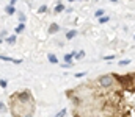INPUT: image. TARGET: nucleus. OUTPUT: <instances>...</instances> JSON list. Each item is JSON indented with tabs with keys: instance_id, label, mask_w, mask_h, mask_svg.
Wrapping results in <instances>:
<instances>
[{
	"instance_id": "13",
	"label": "nucleus",
	"mask_w": 135,
	"mask_h": 117,
	"mask_svg": "<svg viewBox=\"0 0 135 117\" xmlns=\"http://www.w3.org/2000/svg\"><path fill=\"white\" fill-rule=\"evenodd\" d=\"M127 64H130V59H122V61H119V66H127Z\"/></svg>"
},
{
	"instance_id": "21",
	"label": "nucleus",
	"mask_w": 135,
	"mask_h": 117,
	"mask_svg": "<svg viewBox=\"0 0 135 117\" xmlns=\"http://www.w3.org/2000/svg\"><path fill=\"white\" fill-rule=\"evenodd\" d=\"M69 2H75V0H69ZM77 2H80V0H77Z\"/></svg>"
},
{
	"instance_id": "12",
	"label": "nucleus",
	"mask_w": 135,
	"mask_h": 117,
	"mask_svg": "<svg viewBox=\"0 0 135 117\" xmlns=\"http://www.w3.org/2000/svg\"><path fill=\"white\" fill-rule=\"evenodd\" d=\"M94 16H96V17H102V16H104V9H97L96 13H94Z\"/></svg>"
},
{
	"instance_id": "8",
	"label": "nucleus",
	"mask_w": 135,
	"mask_h": 117,
	"mask_svg": "<svg viewBox=\"0 0 135 117\" xmlns=\"http://www.w3.org/2000/svg\"><path fill=\"white\" fill-rule=\"evenodd\" d=\"M24 28H25V25H24V22H21L19 25H17V28H16V33H22V31H24Z\"/></svg>"
},
{
	"instance_id": "24",
	"label": "nucleus",
	"mask_w": 135,
	"mask_h": 117,
	"mask_svg": "<svg viewBox=\"0 0 135 117\" xmlns=\"http://www.w3.org/2000/svg\"><path fill=\"white\" fill-rule=\"evenodd\" d=\"M133 39H135V36H133Z\"/></svg>"
},
{
	"instance_id": "9",
	"label": "nucleus",
	"mask_w": 135,
	"mask_h": 117,
	"mask_svg": "<svg viewBox=\"0 0 135 117\" xmlns=\"http://www.w3.org/2000/svg\"><path fill=\"white\" fill-rule=\"evenodd\" d=\"M61 11H64V5L63 3H60V5L55 6V13H61Z\"/></svg>"
},
{
	"instance_id": "23",
	"label": "nucleus",
	"mask_w": 135,
	"mask_h": 117,
	"mask_svg": "<svg viewBox=\"0 0 135 117\" xmlns=\"http://www.w3.org/2000/svg\"><path fill=\"white\" fill-rule=\"evenodd\" d=\"M0 42H2V36H0Z\"/></svg>"
},
{
	"instance_id": "15",
	"label": "nucleus",
	"mask_w": 135,
	"mask_h": 117,
	"mask_svg": "<svg viewBox=\"0 0 135 117\" xmlns=\"http://www.w3.org/2000/svg\"><path fill=\"white\" fill-rule=\"evenodd\" d=\"M46 11H47V6H46V5H43V6L39 8V13H46Z\"/></svg>"
},
{
	"instance_id": "10",
	"label": "nucleus",
	"mask_w": 135,
	"mask_h": 117,
	"mask_svg": "<svg viewBox=\"0 0 135 117\" xmlns=\"http://www.w3.org/2000/svg\"><path fill=\"white\" fill-rule=\"evenodd\" d=\"M110 20V17L108 16H104V17H99V22H101V23H107Z\"/></svg>"
},
{
	"instance_id": "16",
	"label": "nucleus",
	"mask_w": 135,
	"mask_h": 117,
	"mask_svg": "<svg viewBox=\"0 0 135 117\" xmlns=\"http://www.w3.org/2000/svg\"><path fill=\"white\" fill-rule=\"evenodd\" d=\"M7 81H5V80H0V86H2V87H7Z\"/></svg>"
},
{
	"instance_id": "7",
	"label": "nucleus",
	"mask_w": 135,
	"mask_h": 117,
	"mask_svg": "<svg viewBox=\"0 0 135 117\" xmlns=\"http://www.w3.org/2000/svg\"><path fill=\"white\" fill-rule=\"evenodd\" d=\"M72 58H74V55H72V53L64 55V62H72Z\"/></svg>"
},
{
	"instance_id": "18",
	"label": "nucleus",
	"mask_w": 135,
	"mask_h": 117,
	"mask_svg": "<svg viewBox=\"0 0 135 117\" xmlns=\"http://www.w3.org/2000/svg\"><path fill=\"white\" fill-rule=\"evenodd\" d=\"M19 20H21V22H25V16H24V14H22V13L19 14Z\"/></svg>"
},
{
	"instance_id": "20",
	"label": "nucleus",
	"mask_w": 135,
	"mask_h": 117,
	"mask_svg": "<svg viewBox=\"0 0 135 117\" xmlns=\"http://www.w3.org/2000/svg\"><path fill=\"white\" fill-rule=\"evenodd\" d=\"M16 2H19V0H11V5H14Z\"/></svg>"
},
{
	"instance_id": "1",
	"label": "nucleus",
	"mask_w": 135,
	"mask_h": 117,
	"mask_svg": "<svg viewBox=\"0 0 135 117\" xmlns=\"http://www.w3.org/2000/svg\"><path fill=\"white\" fill-rule=\"evenodd\" d=\"M11 100L17 102L16 105L11 103V111H13V114H16V116H30V114H33L30 109H27V105H33V97H32L30 91L17 92L16 95H11Z\"/></svg>"
},
{
	"instance_id": "2",
	"label": "nucleus",
	"mask_w": 135,
	"mask_h": 117,
	"mask_svg": "<svg viewBox=\"0 0 135 117\" xmlns=\"http://www.w3.org/2000/svg\"><path fill=\"white\" fill-rule=\"evenodd\" d=\"M75 36H77V30H71V31H68V33H66V39H68V41L74 39Z\"/></svg>"
},
{
	"instance_id": "19",
	"label": "nucleus",
	"mask_w": 135,
	"mask_h": 117,
	"mask_svg": "<svg viewBox=\"0 0 135 117\" xmlns=\"http://www.w3.org/2000/svg\"><path fill=\"white\" fill-rule=\"evenodd\" d=\"M85 75H86V72H80V73H77V75H75V77H77V78H80V77H85Z\"/></svg>"
},
{
	"instance_id": "3",
	"label": "nucleus",
	"mask_w": 135,
	"mask_h": 117,
	"mask_svg": "<svg viewBox=\"0 0 135 117\" xmlns=\"http://www.w3.org/2000/svg\"><path fill=\"white\" fill-rule=\"evenodd\" d=\"M5 13H7V14H10V16H13V14L16 13L14 5H10V6H7V8H5Z\"/></svg>"
},
{
	"instance_id": "22",
	"label": "nucleus",
	"mask_w": 135,
	"mask_h": 117,
	"mask_svg": "<svg viewBox=\"0 0 135 117\" xmlns=\"http://www.w3.org/2000/svg\"><path fill=\"white\" fill-rule=\"evenodd\" d=\"M111 2H113V3H116V2H118V0H111Z\"/></svg>"
},
{
	"instance_id": "6",
	"label": "nucleus",
	"mask_w": 135,
	"mask_h": 117,
	"mask_svg": "<svg viewBox=\"0 0 135 117\" xmlns=\"http://www.w3.org/2000/svg\"><path fill=\"white\" fill-rule=\"evenodd\" d=\"M47 58H49V61H50L52 64H57V62H58L57 56H55V55H52V53H49V56H47Z\"/></svg>"
},
{
	"instance_id": "17",
	"label": "nucleus",
	"mask_w": 135,
	"mask_h": 117,
	"mask_svg": "<svg viewBox=\"0 0 135 117\" xmlns=\"http://www.w3.org/2000/svg\"><path fill=\"white\" fill-rule=\"evenodd\" d=\"M64 114H66V109H61V111H60V113H58L57 116H58V117H61V116H64Z\"/></svg>"
},
{
	"instance_id": "11",
	"label": "nucleus",
	"mask_w": 135,
	"mask_h": 117,
	"mask_svg": "<svg viewBox=\"0 0 135 117\" xmlns=\"http://www.w3.org/2000/svg\"><path fill=\"white\" fill-rule=\"evenodd\" d=\"M7 42H8V44H11V45H13V44L16 42V36H10V38L7 39Z\"/></svg>"
},
{
	"instance_id": "4",
	"label": "nucleus",
	"mask_w": 135,
	"mask_h": 117,
	"mask_svg": "<svg viewBox=\"0 0 135 117\" xmlns=\"http://www.w3.org/2000/svg\"><path fill=\"white\" fill-rule=\"evenodd\" d=\"M58 30H60V27H58L57 23H52V25L49 27V33H50V34H54V33H57Z\"/></svg>"
},
{
	"instance_id": "14",
	"label": "nucleus",
	"mask_w": 135,
	"mask_h": 117,
	"mask_svg": "<svg viewBox=\"0 0 135 117\" xmlns=\"http://www.w3.org/2000/svg\"><path fill=\"white\" fill-rule=\"evenodd\" d=\"M0 111H2V113H7V111H8V109H7V106H5L3 103H0Z\"/></svg>"
},
{
	"instance_id": "5",
	"label": "nucleus",
	"mask_w": 135,
	"mask_h": 117,
	"mask_svg": "<svg viewBox=\"0 0 135 117\" xmlns=\"http://www.w3.org/2000/svg\"><path fill=\"white\" fill-rule=\"evenodd\" d=\"M74 58H75V59H82V58H85V52H79V53H77V52H74Z\"/></svg>"
}]
</instances>
